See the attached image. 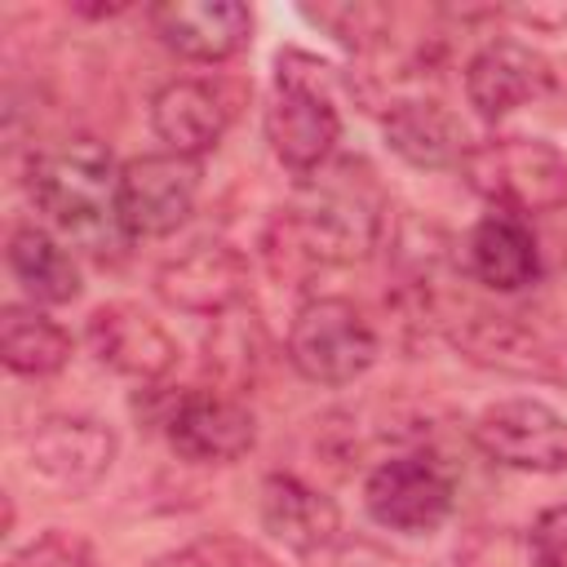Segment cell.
<instances>
[{"label":"cell","mask_w":567,"mask_h":567,"mask_svg":"<svg viewBox=\"0 0 567 567\" xmlns=\"http://www.w3.org/2000/svg\"><path fill=\"white\" fill-rule=\"evenodd\" d=\"M275 66H279L275 71V93L261 111V128H266L270 155L288 173L310 177L332 159V146L341 137V115H337V106L323 89V75H319L328 66L306 58V53H301L306 71H297L292 53H279Z\"/></svg>","instance_id":"277c9868"},{"label":"cell","mask_w":567,"mask_h":567,"mask_svg":"<svg viewBox=\"0 0 567 567\" xmlns=\"http://www.w3.org/2000/svg\"><path fill=\"white\" fill-rule=\"evenodd\" d=\"M310 22H319L323 31H332L346 49H372L385 40V22H390V9L381 4H306L301 9Z\"/></svg>","instance_id":"cb8c5ba5"},{"label":"cell","mask_w":567,"mask_h":567,"mask_svg":"<svg viewBox=\"0 0 567 567\" xmlns=\"http://www.w3.org/2000/svg\"><path fill=\"white\" fill-rule=\"evenodd\" d=\"M235 120V89L226 80L182 75L155 89L151 97V128L168 155L199 159L208 155Z\"/></svg>","instance_id":"7c38bea8"},{"label":"cell","mask_w":567,"mask_h":567,"mask_svg":"<svg viewBox=\"0 0 567 567\" xmlns=\"http://www.w3.org/2000/svg\"><path fill=\"white\" fill-rule=\"evenodd\" d=\"M474 447L523 474H567V416L545 399H501L470 425Z\"/></svg>","instance_id":"9c48e42d"},{"label":"cell","mask_w":567,"mask_h":567,"mask_svg":"<svg viewBox=\"0 0 567 567\" xmlns=\"http://www.w3.org/2000/svg\"><path fill=\"white\" fill-rule=\"evenodd\" d=\"M465 186L509 217H540L567 204V155L545 137H487L461 159Z\"/></svg>","instance_id":"3957f363"},{"label":"cell","mask_w":567,"mask_h":567,"mask_svg":"<svg viewBox=\"0 0 567 567\" xmlns=\"http://www.w3.org/2000/svg\"><path fill=\"white\" fill-rule=\"evenodd\" d=\"M31 204L93 257L120 252L128 239L120 226V164L97 137H62L27 164Z\"/></svg>","instance_id":"7a4b0ae2"},{"label":"cell","mask_w":567,"mask_h":567,"mask_svg":"<svg viewBox=\"0 0 567 567\" xmlns=\"http://www.w3.org/2000/svg\"><path fill=\"white\" fill-rule=\"evenodd\" d=\"M554 84L549 62L523 40H487L465 62V102L483 120H505L518 106L545 97Z\"/></svg>","instance_id":"9a60e30c"},{"label":"cell","mask_w":567,"mask_h":567,"mask_svg":"<svg viewBox=\"0 0 567 567\" xmlns=\"http://www.w3.org/2000/svg\"><path fill=\"white\" fill-rule=\"evenodd\" d=\"M168 447L195 465H230L257 443V421L248 403L226 390H182L159 416Z\"/></svg>","instance_id":"8fae6325"},{"label":"cell","mask_w":567,"mask_h":567,"mask_svg":"<svg viewBox=\"0 0 567 567\" xmlns=\"http://www.w3.org/2000/svg\"><path fill=\"white\" fill-rule=\"evenodd\" d=\"M452 501H456L452 474L425 452L390 456L363 478V509L385 532H403V536L439 532L452 514Z\"/></svg>","instance_id":"ba28073f"},{"label":"cell","mask_w":567,"mask_h":567,"mask_svg":"<svg viewBox=\"0 0 567 567\" xmlns=\"http://www.w3.org/2000/svg\"><path fill=\"white\" fill-rule=\"evenodd\" d=\"M310 567H408L403 558H394L390 549L372 545V540H332L328 549L310 554Z\"/></svg>","instance_id":"484cf974"},{"label":"cell","mask_w":567,"mask_h":567,"mask_svg":"<svg viewBox=\"0 0 567 567\" xmlns=\"http://www.w3.org/2000/svg\"><path fill=\"white\" fill-rule=\"evenodd\" d=\"M288 363L315 385H350L377 363V332L346 297H310L288 323Z\"/></svg>","instance_id":"5b68a950"},{"label":"cell","mask_w":567,"mask_h":567,"mask_svg":"<svg viewBox=\"0 0 567 567\" xmlns=\"http://www.w3.org/2000/svg\"><path fill=\"white\" fill-rule=\"evenodd\" d=\"M155 297L182 315L221 319L248 297V261L226 244L199 239L155 270Z\"/></svg>","instance_id":"4fadbf2b"},{"label":"cell","mask_w":567,"mask_h":567,"mask_svg":"<svg viewBox=\"0 0 567 567\" xmlns=\"http://www.w3.org/2000/svg\"><path fill=\"white\" fill-rule=\"evenodd\" d=\"M115 452H120V439L97 416H44L18 443L27 478L53 492L58 501L93 492L111 474Z\"/></svg>","instance_id":"52a82bcc"},{"label":"cell","mask_w":567,"mask_h":567,"mask_svg":"<svg viewBox=\"0 0 567 567\" xmlns=\"http://www.w3.org/2000/svg\"><path fill=\"white\" fill-rule=\"evenodd\" d=\"M195 199H199V159L155 151L120 164V226L128 239L173 235L195 213Z\"/></svg>","instance_id":"30bf717a"},{"label":"cell","mask_w":567,"mask_h":567,"mask_svg":"<svg viewBox=\"0 0 567 567\" xmlns=\"http://www.w3.org/2000/svg\"><path fill=\"white\" fill-rule=\"evenodd\" d=\"M385 195L363 159H332L297 182L292 204H284L266 235L261 257L275 279L301 284L315 270L350 266L377 248L385 235Z\"/></svg>","instance_id":"6da1fadb"},{"label":"cell","mask_w":567,"mask_h":567,"mask_svg":"<svg viewBox=\"0 0 567 567\" xmlns=\"http://www.w3.org/2000/svg\"><path fill=\"white\" fill-rule=\"evenodd\" d=\"M261 527L284 540L292 554L310 558L341 536V509L315 483L297 474H266L261 478Z\"/></svg>","instance_id":"e0dca14e"},{"label":"cell","mask_w":567,"mask_h":567,"mask_svg":"<svg viewBox=\"0 0 567 567\" xmlns=\"http://www.w3.org/2000/svg\"><path fill=\"white\" fill-rule=\"evenodd\" d=\"M532 532H536L549 549L567 554V505H549V509H540V518L532 523Z\"/></svg>","instance_id":"4316f807"},{"label":"cell","mask_w":567,"mask_h":567,"mask_svg":"<svg viewBox=\"0 0 567 567\" xmlns=\"http://www.w3.org/2000/svg\"><path fill=\"white\" fill-rule=\"evenodd\" d=\"M381 133L385 146L408 159L412 168H461L465 159V128L461 120L434 102V97H399L390 102V111L381 115Z\"/></svg>","instance_id":"ac0fdd59"},{"label":"cell","mask_w":567,"mask_h":567,"mask_svg":"<svg viewBox=\"0 0 567 567\" xmlns=\"http://www.w3.org/2000/svg\"><path fill=\"white\" fill-rule=\"evenodd\" d=\"M151 567H279V563L244 536H199L190 545L159 554Z\"/></svg>","instance_id":"603a6c76"},{"label":"cell","mask_w":567,"mask_h":567,"mask_svg":"<svg viewBox=\"0 0 567 567\" xmlns=\"http://www.w3.org/2000/svg\"><path fill=\"white\" fill-rule=\"evenodd\" d=\"M4 261H9V275L22 284V292L31 301L62 306V301L80 297V266H75V257L49 230H40V226H13Z\"/></svg>","instance_id":"ffe728a7"},{"label":"cell","mask_w":567,"mask_h":567,"mask_svg":"<svg viewBox=\"0 0 567 567\" xmlns=\"http://www.w3.org/2000/svg\"><path fill=\"white\" fill-rule=\"evenodd\" d=\"M84 337H89V350L97 354L102 368H111V372H120L128 381H142V385L164 381L177 368V354H182L173 332L159 319H151L142 306H133V301L97 306L89 315Z\"/></svg>","instance_id":"5bb4252c"},{"label":"cell","mask_w":567,"mask_h":567,"mask_svg":"<svg viewBox=\"0 0 567 567\" xmlns=\"http://www.w3.org/2000/svg\"><path fill=\"white\" fill-rule=\"evenodd\" d=\"M146 18L159 44L186 62H226L252 40V13L239 0H168Z\"/></svg>","instance_id":"2e32d148"},{"label":"cell","mask_w":567,"mask_h":567,"mask_svg":"<svg viewBox=\"0 0 567 567\" xmlns=\"http://www.w3.org/2000/svg\"><path fill=\"white\" fill-rule=\"evenodd\" d=\"M452 346L461 350V359L487 372L567 385V332L549 328L536 315L474 310L452 328Z\"/></svg>","instance_id":"8992f818"},{"label":"cell","mask_w":567,"mask_h":567,"mask_svg":"<svg viewBox=\"0 0 567 567\" xmlns=\"http://www.w3.org/2000/svg\"><path fill=\"white\" fill-rule=\"evenodd\" d=\"M470 275L492 292H523L540 279V248L523 217L487 213L465 239Z\"/></svg>","instance_id":"d6986e66"},{"label":"cell","mask_w":567,"mask_h":567,"mask_svg":"<svg viewBox=\"0 0 567 567\" xmlns=\"http://www.w3.org/2000/svg\"><path fill=\"white\" fill-rule=\"evenodd\" d=\"M4 567H97V558H93V545L84 536L44 532L31 545H22L18 554H9Z\"/></svg>","instance_id":"d4e9b609"},{"label":"cell","mask_w":567,"mask_h":567,"mask_svg":"<svg viewBox=\"0 0 567 567\" xmlns=\"http://www.w3.org/2000/svg\"><path fill=\"white\" fill-rule=\"evenodd\" d=\"M456 567H567L532 527H474L456 545Z\"/></svg>","instance_id":"7402d4cb"},{"label":"cell","mask_w":567,"mask_h":567,"mask_svg":"<svg viewBox=\"0 0 567 567\" xmlns=\"http://www.w3.org/2000/svg\"><path fill=\"white\" fill-rule=\"evenodd\" d=\"M0 359L18 377H53L71 359V332L35 306H4V315H0Z\"/></svg>","instance_id":"44dd1931"}]
</instances>
